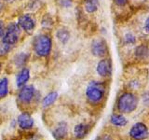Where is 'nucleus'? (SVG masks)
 <instances>
[{"label": "nucleus", "instance_id": "2eb2a0df", "mask_svg": "<svg viewBox=\"0 0 149 140\" xmlns=\"http://www.w3.org/2000/svg\"><path fill=\"white\" fill-rule=\"evenodd\" d=\"M110 123L115 127L122 128L128 124V120L123 114H112L110 117Z\"/></svg>", "mask_w": 149, "mask_h": 140}, {"label": "nucleus", "instance_id": "39448f33", "mask_svg": "<svg viewBox=\"0 0 149 140\" xmlns=\"http://www.w3.org/2000/svg\"><path fill=\"white\" fill-rule=\"evenodd\" d=\"M20 34H21V28L19 26L18 22L17 23L11 22L7 26L2 40L10 46H13L17 43L19 38H20Z\"/></svg>", "mask_w": 149, "mask_h": 140}, {"label": "nucleus", "instance_id": "473e14b6", "mask_svg": "<svg viewBox=\"0 0 149 140\" xmlns=\"http://www.w3.org/2000/svg\"><path fill=\"white\" fill-rule=\"evenodd\" d=\"M7 1H13V0H7Z\"/></svg>", "mask_w": 149, "mask_h": 140}, {"label": "nucleus", "instance_id": "bb28decb", "mask_svg": "<svg viewBox=\"0 0 149 140\" xmlns=\"http://www.w3.org/2000/svg\"><path fill=\"white\" fill-rule=\"evenodd\" d=\"M5 31H6V29H5L4 23L1 20H0V38H3V36L5 35Z\"/></svg>", "mask_w": 149, "mask_h": 140}, {"label": "nucleus", "instance_id": "393cba45", "mask_svg": "<svg viewBox=\"0 0 149 140\" xmlns=\"http://www.w3.org/2000/svg\"><path fill=\"white\" fill-rule=\"evenodd\" d=\"M129 84H130V87L132 90H136V89H138L140 87V82L138 80H136V79L129 82Z\"/></svg>", "mask_w": 149, "mask_h": 140}, {"label": "nucleus", "instance_id": "ddd939ff", "mask_svg": "<svg viewBox=\"0 0 149 140\" xmlns=\"http://www.w3.org/2000/svg\"><path fill=\"white\" fill-rule=\"evenodd\" d=\"M134 56L135 58L143 61L149 58V47L146 44H140L135 47L134 49Z\"/></svg>", "mask_w": 149, "mask_h": 140}, {"label": "nucleus", "instance_id": "a211bd4d", "mask_svg": "<svg viewBox=\"0 0 149 140\" xmlns=\"http://www.w3.org/2000/svg\"><path fill=\"white\" fill-rule=\"evenodd\" d=\"M58 96L59 95H58L57 92H50L43 98L42 106H43V107H48V106H51L56 102V100L58 99Z\"/></svg>", "mask_w": 149, "mask_h": 140}, {"label": "nucleus", "instance_id": "4be33fe9", "mask_svg": "<svg viewBox=\"0 0 149 140\" xmlns=\"http://www.w3.org/2000/svg\"><path fill=\"white\" fill-rule=\"evenodd\" d=\"M11 48V46L6 43L5 41H0V56H4V55H6L9 50H10Z\"/></svg>", "mask_w": 149, "mask_h": 140}, {"label": "nucleus", "instance_id": "6e6552de", "mask_svg": "<svg viewBox=\"0 0 149 140\" xmlns=\"http://www.w3.org/2000/svg\"><path fill=\"white\" fill-rule=\"evenodd\" d=\"M36 94V89L33 85H24L18 93V99L22 104H30Z\"/></svg>", "mask_w": 149, "mask_h": 140}, {"label": "nucleus", "instance_id": "c85d7f7f", "mask_svg": "<svg viewBox=\"0 0 149 140\" xmlns=\"http://www.w3.org/2000/svg\"><path fill=\"white\" fill-rule=\"evenodd\" d=\"M22 137L21 136H17V135H11V136H8L6 137L4 135L3 136V140H20Z\"/></svg>", "mask_w": 149, "mask_h": 140}, {"label": "nucleus", "instance_id": "c756f323", "mask_svg": "<svg viewBox=\"0 0 149 140\" xmlns=\"http://www.w3.org/2000/svg\"><path fill=\"white\" fill-rule=\"evenodd\" d=\"M143 102L146 103V105L149 106V92H146L143 95Z\"/></svg>", "mask_w": 149, "mask_h": 140}, {"label": "nucleus", "instance_id": "20e7f679", "mask_svg": "<svg viewBox=\"0 0 149 140\" xmlns=\"http://www.w3.org/2000/svg\"><path fill=\"white\" fill-rule=\"evenodd\" d=\"M129 135L132 140H146L149 136V129L146 123L138 121L130 127Z\"/></svg>", "mask_w": 149, "mask_h": 140}, {"label": "nucleus", "instance_id": "5701e85b", "mask_svg": "<svg viewBox=\"0 0 149 140\" xmlns=\"http://www.w3.org/2000/svg\"><path fill=\"white\" fill-rule=\"evenodd\" d=\"M57 3L59 4V6L62 8H70L73 5V0H57Z\"/></svg>", "mask_w": 149, "mask_h": 140}, {"label": "nucleus", "instance_id": "4468645a", "mask_svg": "<svg viewBox=\"0 0 149 140\" xmlns=\"http://www.w3.org/2000/svg\"><path fill=\"white\" fill-rule=\"evenodd\" d=\"M30 78V70L26 68V67H23L21 69V71L18 73L17 77H16V84L18 87H22L24 86L26 82L29 80Z\"/></svg>", "mask_w": 149, "mask_h": 140}, {"label": "nucleus", "instance_id": "423d86ee", "mask_svg": "<svg viewBox=\"0 0 149 140\" xmlns=\"http://www.w3.org/2000/svg\"><path fill=\"white\" fill-rule=\"evenodd\" d=\"M91 51L93 56L97 58H104L108 53V46L107 42L102 37H98L91 41Z\"/></svg>", "mask_w": 149, "mask_h": 140}, {"label": "nucleus", "instance_id": "412c9836", "mask_svg": "<svg viewBox=\"0 0 149 140\" xmlns=\"http://www.w3.org/2000/svg\"><path fill=\"white\" fill-rule=\"evenodd\" d=\"M123 41H124V43L126 45H134L135 43H136L137 38H136V36L132 34V33L129 32V33H126V34L124 35Z\"/></svg>", "mask_w": 149, "mask_h": 140}, {"label": "nucleus", "instance_id": "f257e3e1", "mask_svg": "<svg viewBox=\"0 0 149 140\" xmlns=\"http://www.w3.org/2000/svg\"><path fill=\"white\" fill-rule=\"evenodd\" d=\"M106 94V84L104 81L91 80L88 83L85 90V95L91 105H100L104 101Z\"/></svg>", "mask_w": 149, "mask_h": 140}, {"label": "nucleus", "instance_id": "2f4dec72", "mask_svg": "<svg viewBox=\"0 0 149 140\" xmlns=\"http://www.w3.org/2000/svg\"><path fill=\"white\" fill-rule=\"evenodd\" d=\"M1 66H2V64H1V63H0V71H1Z\"/></svg>", "mask_w": 149, "mask_h": 140}, {"label": "nucleus", "instance_id": "7c9ffc66", "mask_svg": "<svg viewBox=\"0 0 149 140\" xmlns=\"http://www.w3.org/2000/svg\"><path fill=\"white\" fill-rule=\"evenodd\" d=\"M1 10H2V4L0 2V13H1Z\"/></svg>", "mask_w": 149, "mask_h": 140}, {"label": "nucleus", "instance_id": "cd10ccee", "mask_svg": "<svg viewBox=\"0 0 149 140\" xmlns=\"http://www.w3.org/2000/svg\"><path fill=\"white\" fill-rule=\"evenodd\" d=\"M143 29H144V31L147 33V34H149V16L146 19V21H144Z\"/></svg>", "mask_w": 149, "mask_h": 140}, {"label": "nucleus", "instance_id": "aec40b11", "mask_svg": "<svg viewBox=\"0 0 149 140\" xmlns=\"http://www.w3.org/2000/svg\"><path fill=\"white\" fill-rule=\"evenodd\" d=\"M8 93V79L3 78L0 79V99L4 98Z\"/></svg>", "mask_w": 149, "mask_h": 140}, {"label": "nucleus", "instance_id": "f3484780", "mask_svg": "<svg viewBox=\"0 0 149 140\" xmlns=\"http://www.w3.org/2000/svg\"><path fill=\"white\" fill-rule=\"evenodd\" d=\"M56 37H57L61 43L66 44L70 38V32L67 28L62 27V28H60V29H58L57 32H56Z\"/></svg>", "mask_w": 149, "mask_h": 140}, {"label": "nucleus", "instance_id": "a878e982", "mask_svg": "<svg viewBox=\"0 0 149 140\" xmlns=\"http://www.w3.org/2000/svg\"><path fill=\"white\" fill-rule=\"evenodd\" d=\"M129 0H113V2L118 7H125L128 4Z\"/></svg>", "mask_w": 149, "mask_h": 140}, {"label": "nucleus", "instance_id": "6ab92c4d", "mask_svg": "<svg viewBox=\"0 0 149 140\" xmlns=\"http://www.w3.org/2000/svg\"><path fill=\"white\" fill-rule=\"evenodd\" d=\"M28 57H29V55H28L27 53H24V52L19 53L15 56V57H14V64H15L17 66L22 67L27 62Z\"/></svg>", "mask_w": 149, "mask_h": 140}, {"label": "nucleus", "instance_id": "1a4fd4ad", "mask_svg": "<svg viewBox=\"0 0 149 140\" xmlns=\"http://www.w3.org/2000/svg\"><path fill=\"white\" fill-rule=\"evenodd\" d=\"M18 24L21 29L26 32L27 34H32L36 27V21L29 14H24L19 18Z\"/></svg>", "mask_w": 149, "mask_h": 140}, {"label": "nucleus", "instance_id": "f03ea898", "mask_svg": "<svg viewBox=\"0 0 149 140\" xmlns=\"http://www.w3.org/2000/svg\"><path fill=\"white\" fill-rule=\"evenodd\" d=\"M139 104L138 97L132 92H124L118 96L116 108L121 114H130L137 109Z\"/></svg>", "mask_w": 149, "mask_h": 140}, {"label": "nucleus", "instance_id": "b1692460", "mask_svg": "<svg viewBox=\"0 0 149 140\" xmlns=\"http://www.w3.org/2000/svg\"><path fill=\"white\" fill-rule=\"evenodd\" d=\"M96 140H114V139L108 134H102L99 135V136L96 138Z\"/></svg>", "mask_w": 149, "mask_h": 140}, {"label": "nucleus", "instance_id": "dca6fc26", "mask_svg": "<svg viewBox=\"0 0 149 140\" xmlns=\"http://www.w3.org/2000/svg\"><path fill=\"white\" fill-rule=\"evenodd\" d=\"M100 7L99 0H84L83 8L85 11L88 14L95 13Z\"/></svg>", "mask_w": 149, "mask_h": 140}, {"label": "nucleus", "instance_id": "7ed1b4c3", "mask_svg": "<svg viewBox=\"0 0 149 140\" xmlns=\"http://www.w3.org/2000/svg\"><path fill=\"white\" fill-rule=\"evenodd\" d=\"M33 48L36 55L40 57H47L50 54L52 49V40L47 34H41L35 37L33 42Z\"/></svg>", "mask_w": 149, "mask_h": 140}, {"label": "nucleus", "instance_id": "0eeeda50", "mask_svg": "<svg viewBox=\"0 0 149 140\" xmlns=\"http://www.w3.org/2000/svg\"><path fill=\"white\" fill-rule=\"evenodd\" d=\"M96 72L102 78H108L113 74V64L110 58H102L96 64Z\"/></svg>", "mask_w": 149, "mask_h": 140}, {"label": "nucleus", "instance_id": "9b49d317", "mask_svg": "<svg viewBox=\"0 0 149 140\" xmlns=\"http://www.w3.org/2000/svg\"><path fill=\"white\" fill-rule=\"evenodd\" d=\"M68 134V124L65 121H60L52 131V136L55 140H63Z\"/></svg>", "mask_w": 149, "mask_h": 140}, {"label": "nucleus", "instance_id": "f8f14e48", "mask_svg": "<svg viewBox=\"0 0 149 140\" xmlns=\"http://www.w3.org/2000/svg\"><path fill=\"white\" fill-rule=\"evenodd\" d=\"M91 124L88 123H78L74 126V137L78 140H81L83 138H85L87 135L88 134V133L91 132Z\"/></svg>", "mask_w": 149, "mask_h": 140}, {"label": "nucleus", "instance_id": "9d476101", "mask_svg": "<svg viewBox=\"0 0 149 140\" xmlns=\"http://www.w3.org/2000/svg\"><path fill=\"white\" fill-rule=\"evenodd\" d=\"M35 121L28 112H22L18 117V125L22 130H30L34 127Z\"/></svg>", "mask_w": 149, "mask_h": 140}]
</instances>
